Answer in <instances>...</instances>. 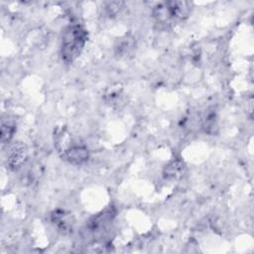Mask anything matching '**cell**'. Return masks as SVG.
<instances>
[{
  "label": "cell",
  "instance_id": "obj_1",
  "mask_svg": "<svg viewBox=\"0 0 254 254\" xmlns=\"http://www.w3.org/2000/svg\"><path fill=\"white\" fill-rule=\"evenodd\" d=\"M87 31L81 24H70L63 33L61 57L66 64L73 63L82 53L87 42Z\"/></svg>",
  "mask_w": 254,
  "mask_h": 254
},
{
  "label": "cell",
  "instance_id": "obj_2",
  "mask_svg": "<svg viewBox=\"0 0 254 254\" xmlns=\"http://www.w3.org/2000/svg\"><path fill=\"white\" fill-rule=\"evenodd\" d=\"M191 11V4L187 1H168L154 8L153 15L160 24H172L187 19Z\"/></svg>",
  "mask_w": 254,
  "mask_h": 254
},
{
  "label": "cell",
  "instance_id": "obj_3",
  "mask_svg": "<svg viewBox=\"0 0 254 254\" xmlns=\"http://www.w3.org/2000/svg\"><path fill=\"white\" fill-rule=\"evenodd\" d=\"M28 150L23 142H16L11 145L7 153V166L12 171L20 170L26 163Z\"/></svg>",
  "mask_w": 254,
  "mask_h": 254
},
{
  "label": "cell",
  "instance_id": "obj_4",
  "mask_svg": "<svg viewBox=\"0 0 254 254\" xmlns=\"http://www.w3.org/2000/svg\"><path fill=\"white\" fill-rule=\"evenodd\" d=\"M50 219L61 233L68 234L72 232L74 226V218L70 212L58 208L51 213Z\"/></svg>",
  "mask_w": 254,
  "mask_h": 254
},
{
  "label": "cell",
  "instance_id": "obj_5",
  "mask_svg": "<svg viewBox=\"0 0 254 254\" xmlns=\"http://www.w3.org/2000/svg\"><path fill=\"white\" fill-rule=\"evenodd\" d=\"M62 158L69 164L78 166L84 164L88 160L89 151L87 147L78 140L62 155Z\"/></svg>",
  "mask_w": 254,
  "mask_h": 254
},
{
  "label": "cell",
  "instance_id": "obj_6",
  "mask_svg": "<svg viewBox=\"0 0 254 254\" xmlns=\"http://www.w3.org/2000/svg\"><path fill=\"white\" fill-rule=\"evenodd\" d=\"M116 215V211L113 206H109L102 210L101 212L97 213L96 215L92 216L86 223V227L92 231L96 232L102 229H105L107 225L113 220Z\"/></svg>",
  "mask_w": 254,
  "mask_h": 254
},
{
  "label": "cell",
  "instance_id": "obj_7",
  "mask_svg": "<svg viewBox=\"0 0 254 254\" xmlns=\"http://www.w3.org/2000/svg\"><path fill=\"white\" fill-rule=\"evenodd\" d=\"M136 48V41L131 35H125L121 38L115 46V55L120 58H127L134 53Z\"/></svg>",
  "mask_w": 254,
  "mask_h": 254
},
{
  "label": "cell",
  "instance_id": "obj_8",
  "mask_svg": "<svg viewBox=\"0 0 254 254\" xmlns=\"http://www.w3.org/2000/svg\"><path fill=\"white\" fill-rule=\"evenodd\" d=\"M186 172V165L181 160H175L171 162L164 169L163 176L166 180H179L184 176Z\"/></svg>",
  "mask_w": 254,
  "mask_h": 254
},
{
  "label": "cell",
  "instance_id": "obj_9",
  "mask_svg": "<svg viewBox=\"0 0 254 254\" xmlns=\"http://www.w3.org/2000/svg\"><path fill=\"white\" fill-rule=\"evenodd\" d=\"M201 126L205 133H215V130L217 129V115L214 109L205 110L201 119Z\"/></svg>",
  "mask_w": 254,
  "mask_h": 254
},
{
  "label": "cell",
  "instance_id": "obj_10",
  "mask_svg": "<svg viewBox=\"0 0 254 254\" xmlns=\"http://www.w3.org/2000/svg\"><path fill=\"white\" fill-rule=\"evenodd\" d=\"M16 131L15 124L11 122L2 123L1 126V142L2 144H9Z\"/></svg>",
  "mask_w": 254,
  "mask_h": 254
},
{
  "label": "cell",
  "instance_id": "obj_11",
  "mask_svg": "<svg viewBox=\"0 0 254 254\" xmlns=\"http://www.w3.org/2000/svg\"><path fill=\"white\" fill-rule=\"evenodd\" d=\"M122 95L123 94H122L121 88L111 87L104 94V99L107 103L115 105V104H119L122 102Z\"/></svg>",
  "mask_w": 254,
  "mask_h": 254
},
{
  "label": "cell",
  "instance_id": "obj_12",
  "mask_svg": "<svg viewBox=\"0 0 254 254\" xmlns=\"http://www.w3.org/2000/svg\"><path fill=\"white\" fill-rule=\"evenodd\" d=\"M122 6H123V2H118V1L107 2L104 5V10H105V13L107 14V16L114 17L118 14V12H120Z\"/></svg>",
  "mask_w": 254,
  "mask_h": 254
}]
</instances>
